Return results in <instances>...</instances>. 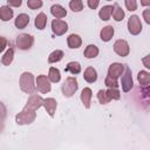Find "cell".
<instances>
[{
  "label": "cell",
  "instance_id": "obj_1",
  "mask_svg": "<svg viewBox=\"0 0 150 150\" xmlns=\"http://www.w3.org/2000/svg\"><path fill=\"white\" fill-rule=\"evenodd\" d=\"M35 84H34V76L32 73L25 71L20 75V89L23 93L33 94L35 91Z\"/></svg>",
  "mask_w": 150,
  "mask_h": 150
},
{
  "label": "cell",
  "instance_id": "obj_2",
  "mask_svg": "<svg viewBox=\"0 0 150 150\" xmlns=\"http://www.w3.org/2000/svg\"><path fill=\"white\" fill-rule=\"evenodd\" d=\"M36 110L34 109H30V108H27L25 107L16 116H15V122L20 125H23V124H30L34 122L35 117H36Z\"/></svg>",
  "mask_w": 150,
  "mask_h": 150
},
{
  "label": "cell",
  "instance_id": "obj_3",
  "mask_svg": "<svg viewBox=\"0 0 150 150\" xmlns=\"http://www.w3.org/2000/svg\"><path fill=\"white\" fill-rule=\"evenodd\" d=\"M79 88V84H77V80L76 77H73V76H69L66 79V81L63 82L62 87H61V90H62V94L64 97H71L76 90Z\"/></svg>",
  "mask_w": 150,
  "mask_h": 150
},
{
  "label": "cell",
  "instance_id": "obj_4",
  "mask_svg": "<svg viewBox=\"0 0 150 150\" xmlns=\"http://www.w3.org/2000/svg\"><path fill=\"white\" fill-rule=\"evenodd\" d=\"M124 73H122V80H121V86H122V90L124 93H128L131 90V88L134 87V81H132V76H131V69L124 64Z\"/></svg>",
  "mask_w": 150,
  "mask_h": 150
},
{
  "label": "cell",
  "instance_id": "obj_5",
  "mask_svg": "<svg viewBox=\"0 0 150 150\" xmlns=\"http://www.w3.org/2000/svg\"><path fill=\"white\" fill-rule=\"evenodd\" d=\"M34 43V38L29 34H20L16 38V46L21 50H27L29 49Z\"/></svg>",
  "mask_w": 150,
  "mask_h": 150
},
{
  "label": "cell",
  "instance_id": "obj_6",
  "mask_svg": "<svg viewBox=\"0 0 150 150\" xmlns=\"http://www.w3.org/2000/svg\"><path fill=\"white\" fill-rule=\"evenodd\" d=\"M128 29L131 35H138L142 30V23L137 15H131L128 20Z\"/></svg>",
  "mask_w": 150,
  "mask_h": 150
},
{
  "label": "cell",
  "instance_id": "obj_7",
  "mask_svg": "<svg viewBox=\"0 0 150 150\" xmlns=\"http://www.w3.org/2000/svg\"><path fill=\"white\" fill-rule=\"evenodd\" d=\"M114 52H115L117 55L122 56V57L128 56L129 53H130V48H129L128 42H127L125 40H122V39L117 40V41L114 43Z\"/></svg>",
  "mask_w": 150,
  "mask_h": 150
},
{
  "label": "cell",
  "instance_id": "obj_8",
  "mask_svg": "<svg viewBox=\"0 0 150 150\" xmlns=\"http://www.w3.org/2000/svg\"><path fill=\"white\" fill-rule=\"evenodd\" d=\"M38 90L41 93V94H47L50 91L52 87H50V82L48 80V77L46 75H39L36 77V86Z\"/></svg>",
  "mask_w": 150,
  "mask_h": 150
},
{
  "label": "cell",
  "instance_id": "obj_9",
  "mask_svg": "<svg viewBox=\"0 0 150 150\" xmlns=\"http://www.w3.org/2000/svg\"><path fill=\"white\" fill-rule=\"evenodd\" d=\"M52 30L55 35H63L68 30V25L66 21H62L60 19H54L52 21Z\"/></svg>",
  "mask_w": 150,
  "mask_h": 150
},
{
  "label": "cell",
  "instance_id": "obj_10",
  "mask_svg": "<svg viewBox=\"0 0 150 150\" xmlns=\"http://www.w3.org/2000/svg\"><path fill=\"white\" fill-rule=\"evenodd\" d=\"M124 70V64L122 63H118V62H115V63H111L109 66V69H108V76L112 77V79H118Z\"/></svg>",
  "mask_w": 150,
  "mask_h": 150
},
{
  "label": "cell",
  "instance_id": "obj_11",
  "mask_svg": "<svg viewBox=\"0 0 150 150\" xmlns=\"http://www.w3.org/2000/svg\"><path fill=\"white\" fill-rule=\"evenodd\" d=\"M42 105H43V98H42L40 95L32 94L30 97H29L28 101H27V104H26L25 107L30 108V109H34V110H38V109L41 108Z\"/></svg>",
  "mask_w": 150,
  "mask_h": 150
},
{
  "label": "cell",
  "instance_id": "obj_12",
  "mask_svg": "<svg viewBox=\"0 0 150 150\" xmlns=\"http://www.w3.org/2000/svg\"><path fill=\"white\" fill-rule=\"evenodd\" d=\"M43 107H45V109L47 110V112L49 114V116H50V117H53V116H54V114H55L56 107H57L56 100H55V98H53V97L45 98V100H43Z\"/></svg>",
  "mask_w": 150,
  "mask_h": 150
},
{
  "label": "cell",
  "instance_id": "obj_13",
  "mask_svg": "<svg viewBox=\"0 0 150 150\" xmlns=\"http://www.w3.org/2000/svg\"><path fill=\"white\" fill-rule=\"evenodd\" d=\"M91 96H93V91L90 88L86 87L83 88V90L81 91V101L84 105L86 109H89L90 108V101H91Z\"/></svg>",
  "mask_w": 150,
  "mask_h": 150
},
{
  "label": "cell",
  "instance_id": "obj_14",
  "mask_svg": "<svg viewBox=\"0 0 150 150\" xmlns=\"http://www.w3.org/2000/svg\"><path fill=\"white\" fill-rule=\"evenodd\" d=\"M100 36H101V40L104 41V42L110 41L111 38L114 36V27L112 26H105V27H103L101 29Z\"/></svg>",
  "mask_w": 150,
  "mask_h": 150
},
{
  "label": "cell",
  "instance_id": "obj_15",
  "mask_svg": "<svg viewBox=\"0 0 150 150\" xmlns=\"http://www.w3.org/2000/svg\"><path fill=\"white\" fill-rule=\"evenodd\" d=\"M67 43H68V47L69 48L76 49V48H79L82 45V40H81V38L77 34H70L67 38Z\"/></svg>",
  "mask_w": 150,
  "mask_h": 150
},
{
  "label": "cell",
  "instance_id": "obj_16",
  "mask_svg": "<svg viewBox=\"0 0 150 150\" xmlns=\"http://www.w3.org/2000/svg\"><path fill=\"white\" fill-rule=\"evenodd\" d=\"M28 23H29V16H28L27 14H25V13L19 14V15L16 16V19H15V22H14L15 27L19 28V29L25 28Z\"/></svg>",
  "mask_w": 150,
  "mask_h": 150
},
{
  "label": "cell",
  "instance_id": "obj_17",
  "mask_svg": "<svg viewBox=\"0 0 150 150\" xmlns=\"http://www.w3.org/2000/svg\"><path fill=\"white\" fill-rule=\"evenodd\" d=\"M50 13L56 19H61V18H64L67 15V11L61 5H53L50 7Z\"/></svg>",
  "mask_w": 150,
  "mask_h": 150
},
{
  "label": "cell",
  "instance_id": "obj_18",
  "mask_svg": "<svg viewBox=\"0 0 150 150\" xmlns=\"http://www.w3.org/2000/svg\"><path fill=\"white\" fill-rule=\"evenodd\" d=\"M137 80H138L141 87L148 88L149 87V83H150V74L148 71H145V70H141L137 74Z\"/></svg>",
  "mask_w": 150,
  "mask_h": 150
},
{
  "label": "cell",
  "instance_id": "obj_19",
  "mask_svg": "<svg viewBox=\"0 0 150 150\" xmlns=\"http://www.w3.org/2000/svg\"><path fill=\"white\" fill-rule=\"evenodd\" d=\"M83 77H84V80H86L88 83H94V82L97 80V71H96L93 67H88V68L84 70Z\"/></svg>",
  "mask_w": 150,
  "mask_h": 150
},
{
  "label": "cell",
  "instance_id": "obj_20",
  "mask_svg": "<svg viewBox=\"0 0 150 150\" xmlns=\"http://www.w3.org/2000/svg\"><path fill=\"white\" fill-rule=\"evenodd\" d=\"M13 9L9 6H2L0 7V19L2 21H8L13 18Z\"/></svg>",
  "mask_w": 150,
  "mask_h": 150
},
{
  "label": "cell",
  "instance_id": "obj_21",
  "mask_svg": "<svg viewBox=\"0 0 150 150\" xmlns=\"http://www.w3.org/2000/svg\"><path fill=\"white\" fill-rule=\"evenodd\" d=\"M83 55L87 59H94L98 55V48L95 45H88L83 52Z\"/></svg>",
  "mask_w": 150,
  "mask_h": 150
},
{
  "label": "cell",
  "instance_id": "obj_22",
  "mask_svg": "<svg viewBox=\"0 0 150 150\" xmlns=\"http://www.w3.org/2000/svg\"><path fill=\"white\" fill-rule=\"evenodd\" d=\"M111 12H112V6H109V5L103 6V7L100 9V12H98V16H100L103 21H107V20L110 19Z\"/></svg>",
  "mask_w": 150,
  "mask_h": 150
},
{
  "label": "cell",
  "instance_id": "obj_23",
  "mask_svg": "<svg viewBox=\"0 0 150 150\" xmlns=\"http://www.w3.org/2000/svg\"><path fill=\"white\" fill-rule=\"evenodd\" d=\"M35 27L38 29H43L46 27V23H47V15L45 13H39L38 16L35 18Z\"/></svg>",
  "mask_w": 150,
  "mask_h": 150
},
{
  "label": "cell",
  "instance_id": "obj_24",
  "mask_svg": "<svg viewBox=\"0 0 150 150\" xmlns=\"http://www.w3.org/2000/svg\"><path fill=\"white\" fill-rule=\"evenodd\" d=\"M111 14H112L115 21H122L123 18H124V12H123V9L120 7L118 4H115V5L112 6V12H111Z\"/></svg>",
  "mask_w": 150,
  "mask_h": 150
},
{
  "label": "cell",
  "instance_id": "obj_25",
  "mask_svg": "<svg viewBox=\"0 0 150 150\" xmlns=\"http://www.w3.org/2000/svg\"><path fill=\"white\" fill-rule=\"evenodd\" d=\"M48 80L50 82H59L61 80V74H60V70L57 68H54V67H50L49 68V73H48Z\"/></svg>",
  "mask_w": 150,
  "mask_h": 150
},
{
  "label": "cell",
  "instance_id": "obj_26",
  "mask_svg": "<svg viewBox=\"0 0 150 150\" xmlns=\"http://www.w3.org/2000/svg\"><path fill=\"white\" fill-rule=\"evenodd\" d=\"M62 59H63V52L60 50V49H56L53 53H50V55L48 56V62L49 63H55V62L61 61Z\"/></svg>",
  "mask_w": 150,
  "mask_h": 150
},
{
  "label": "cell",
  "instance_id": "obj_27",
  "mask_svg": "<svg viewBox=\"0 0 150 150\" xmlns=\"http://www.w3.org/2000/svg\"><path fill=\"white\" fill-rule=\"evenodd\" d=\"M13 57H14V49L13 48H9L7 49V52L5 53V55L2 56L1 59V63L5 64V66H9L13 61Z\"/></svg>",
  "mask_w": 150,
  "mask_h": 150
},
{
  "label": "cell",
  "instance_id": "obj_28",
  "mask_svg": "<svg viewBox=\"0 0 150 150\" xmlns=\"http://www.w3.org/2000/svg\"><path fill=\"white\" fill-rule=\"evenodd\" d=\"M66 71H69V73H71V74H79L80 71H81V64L79 63V62H75V61H71V62H69L67 66H66V69H64Z\"/></svg>",
  "mask_w": 150,
  "mask_h": 150
},
{
  "label": "cell",
  "instance_id": "obj_29",
  "mask_svg": "<svg viewBox=\"0 0 150 150\" xmlns=\"http://www.w3.org/2000/svg\"><path fill=\"white\" fill-rule=\"evenodd\" d=\"M69 8L73 12H81L83 9V2H82V0H70L69 1Z\"/></svg>",
  "mask_w": 150,
  "mask_h": 150
},
{
  "label": "cell",
  "instance_id": "obj_30",
  "mask_svg": "<svg viewBox=\"0 0 150 150\" xmlns=\"http://www.w3.org/2000/svg\"><path fill=\"white\" fill-rule=\"evenodd\" d=\"M105 93L110 100H120V97H121L120 90L117 88H108V90H105Z\"/></svg>",
  "mask_w": 150,
  "mask_h": 150
},
{
  "label": "cell",
  "instance_id": "obj_31",
  "mask_svg": "<svg viewBox=\"0 0 150 150\" xmlns=\"http://www.w3.org/2000/svg\"><path fill=\"white\" fill-rule=\"evenodd\" d=\"M97 100H98V102L101 103V104H107V103H109V101H110V98H109V96L107 95V93H105V90H98V93H97Z\"/></svg>",
  "mask_w": 150,
  "mask_h": 150
},
{
  "label": "cell",
  "instance_id": "obj_32",
  "mask_svg": "<svg viewBox=\"0 0 150 150\" xmlns=\"http://www.w3.org/2000/svg\"><path fill=\"white\" fill-rule=\"evenodd\" d=\"M104 84H105L108 88H118L117 80H116V79H112V77H110V76H107V77H105Z\"/></svg>",
  "mask_w": 150,
  "mask_h": 150
},
{
  "label": "cell",
  "instance_id": "obj_33",
  "mask_svg": "<svg viewBox=\"0 0 150 150\" xmlns=\"http://www.w3.org/2000/svg\"><path fill=\"white\" fill-rule=\"evenodd\" d=\"M27 6L30 9H38L42 7V0H27Z\"/></svg>",
  "mask_w": 150,
  "mask_h": 150
},
{
  "label": "cell",
  "instance_id": "obj_34",
  "mask_svg": "<svg viewBox=\"0 0 150 150\" xmlns=\"http://www.w3.org/2000/svg\"><path fill=\"white\" fill-rule=\"evenodd\" d=\"M125 7L130 12L136 11L137 9V1L136 0H125Z\"/></svg>",
  "mask_w": 150,
  "mask_h": 150
},
{
  "label": "cell",
  "instance_id": "obj_35",
  "mask_svg": "<svg viewBox=\"0 0 150 150\" xmlns=\"http://www.w3.org/2000/svg\"><path fill=\"white\" fill-rule=\"evenodd\" d=\"M5 117H6V108H5V105L2 104V102H0V130H1V128H2Z\"/></svg>",
  "mask_w": 150,
  "mask_h": 150
},
{
  "label": "cell",
  "instance_id": "obj_36",
  "mask_svg": "<svg viewBox=\"0 0 150 150\" xmlns=\"http://www.w3.org/2000/svg\"><path fill=\"white\" fill-rule=\"evenodd\" d=\"M98 2H100V0H87L88 7H89L90 9H96L97 6H98Z\"/></svg>",
  "mask_w": 150,
  "mask_h": 150
},
{
  "label": "cell",
  "instance_id": "obj_37",
  "mask_svg": "<svg viewBox=\"0 0 150 150\" xmlns=\"http://www.w3.org/2000/svg\"><path fill=\"white\" fill-rule=\"evenodd\" d=\"M8 6H13V7H20L22 4V0H7Z\"/></svg>",
  "mask_w": 150,
  "mask_h": 150
},
{
  "label": "cell",
  "instance_id": "obj_38",
  "mask_svg": "<svg viewBox=\"0 0 150 150\" xmlns=\"http://www.w3.org/2000/svg\"><path fill=\"white\" fill-rule=\"evenodd\" d=\"M6 46H7V40L4 36H0V53L5 50Z\"/></svg>",
  "mask_w": 150,
  "mask_h": 150
},
{
  "label": "cell",
  "instance_id": "obj_39",
  "mask_svg": "<svg viewBox=\"0 0 150 150\" xmlns=\"http://www.w3.org/2000/svg\"><path fill=\"white\" fill-rule=\"evenodd\" d=\"M143 16H144V19H145V22H146V23H150V18H149V9H145V11L143 12Z\"/></svg>",
  "mask_w": 150,
  "mask_h": 150
},
{
  "label": "cell",
  "instance_id": "obj_40",
  "mask_svg": "<svg viewBox=\"0 0 150 150\" xmlns=\"http://www.w3.org/2000/svg\"><path fill=\"white\" fill-rule=\"evenodd\" d=\"M141 5L148 7V6H150V0H141Z\"/></svg>",
  "mask_w": 150,
  "mask_h": 150
},
{
  "label": "cell",
  "instance_id": "obj_41",
  "mask_svg": "<svg viewBox=\"0 0 150 150\" xmlns=\"http://www.w3.org/2000/svg\"><path fill=\"white\" fill-rule=\"evenodd\" d=\"M148 59H149V55H148V56H145V57L143 59V62H144V64H145V67H146V68H150V64L148 63Z\"/></svg>",
  "mask_w": 150,
  "mask_h": 150
},
{
  "label": "cell",
  "instance_id": "obj_42",
  "mask_svg": "<svg viewBox=\"0 0 150 150\" xmlns=\"http://www.w3.org/2000/svg\"><path fill=\"white\" fill-rule=\"evenodd\" d=\"M107 1H111V0H107Z\"/></svg>",
  "mask_w": 150,
  "mask_h": 150
}]
</instances>
